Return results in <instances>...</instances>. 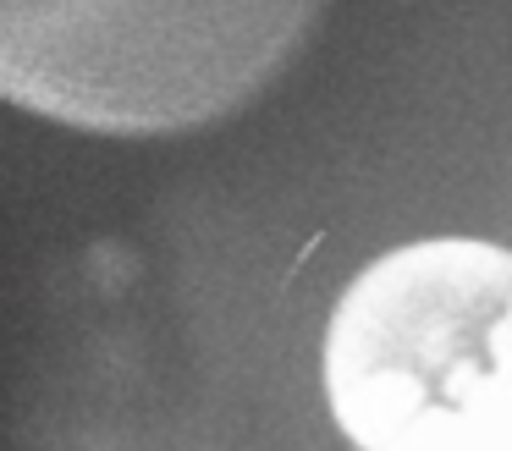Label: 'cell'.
Here are the masks:
<instances>
[{"mask_svg": "<svg viewBox=\"0 0 512 451\" xmlns=\"http://www.w3.org/2000/svg\"><path fill=\"white\" fill-rule=\"evenodd\" d=\"M512 314V253L496 242H413L380 253L342 292L325 336V380L347 424L380 429L435 396L485 385Z\"/></svg>", "mask_w": 512, "mask_h": 451, "instance_id": "2", "label": "cell"}, {"mask_svg": "<svg viewBox=\"0 0 512 451\" xmlns=\"http://www.w3.org/2000/svg\"><path fill=\"white\" fill-rule=\"evenodd\" d=\"M325 0H0V94L111 138L243 110L309 44Z\"/></svg>", "mask_w": 512, "mask_h": 451, "instance_id": "1", "label": "cell"}]
</instances>
